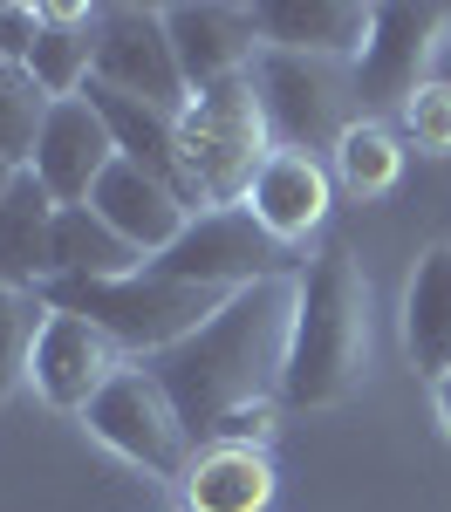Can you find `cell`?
<instances>
[{
	"label": "cell",
	"mask_w": 451,
	"mask_h": 512,
	"mask_svg": "<svg viewBox=\"0 0 451 512\" xmlns=\"http://www.w3.org/2000/svg\"><path fill=\"white\" fill-rule=\"evenodd\" d=\"M123 96H144L171 117H185L192 89L178 69V48L164 28V7H137V0H96V76Z\"/></svg>",
	"instance_id": "cell-7"
},
{
	"label": "cell",
	"mask_w": 451,
	"mask_h": 512,
	"mask_svg": "<svg viewBox=\"0 0 451 512\" xmlns=\"http://www.w3.org/2000/svg\"><path fill=\"white\" fill-rule=\"evenodd\" d=\"M82 424L103 437L117 458L144 465V472H158V478H185L192 472V431H185L178 403L164 396V383L144 369V362H130L117 383L89 403Z\"/></svg>",
	"instance_id": "cell-8"
},
{
	"label": "cell",
	"mask_w": 451,
	"mask_h": 512,
	"mask_svg": "<svg viewBox=\"0 0 451 512\" xmlns=\"http://www.w3.org/2000/svg\"><path fill=\"white\" fill-rule=\"evenodd\" d=\"M363 369H369V280L363 260L342 239H328L301 274L281 403L287 410H328L363 383Z\"/></svg>",
	"instance_id": "cell-2"
},
{
	"label": "cell",
	"mask_w": 451,
	"mask_h": 512,
	"mask_svg": "<svg viewBox=\"0 0 451 512\" xmlns=\"http://www.w3.org/2000/svg\"><path fill=\"white\" fill-rule=\"evenodd\" d=\"M48 110H55V96H48L21 62H0V158H14L21 171H28Z\"/></svg>",
	"instance_id": "cell-24"
},
{
	"label": "cell",
	"mask_w": 451,
	"mask_h": 512,
	"mask_svg": "<svg viewBox=\"0 0 451 512\" xmlns=\"http://www.w3.org/2000/svg\"><path fill=\"white\" fill-rule=\"evenodd\" d=\"M274 424H281V410H274V403H246V410H226V417H219V424L205 431V444H240V451H267Z\"/></svg>",
	"instance_id": "cell-26"
},
{
	"label": "cell",
	"mask_w": 451,
	"mask_h": 512,
	"mask_svg": "<svg viewBox=\"0 0 451 512\" xmlns=\"http://www.w3.org/2000/svg\"><path fill=\"white\" fill-rule=\"evenodd\" d=\"M438 410H445V424H451V376L438 383Z\"/></svg>",
	"instance_id": "cell-29"
},
{
	"label": "cell",
	"mask_w": 451,
	"mask_h": 512,
	"mask_svg": "<svg viewBox=\"0 0 451 512\" xmlns=\"http://www.w3.org/2000/svg\"><path fill=\"white\" fill-rule=\"evenodd\" d=\"M82 96H89L96 117L110 123V144H117L123 164H137L144 178H158L185 212H205V192H199V178H192V164H185V144H178V117L171 110L144 103V96H123L110 82H89Z\"/></svg>",
	"instance_id": "cell-12"
},
{
	"label": "cell",
	"mask_w": 451,
	"mask_h": 512,
	"mask_svg": "<svg viewBox=\"0 0 451 512\" xmlns=\"http://www.w3.org/2000/svg\"><path fill=\"white\" fill-rule=\"evenodd\" d=\"M164 28H171V48H178V69H185V89L199 96L226 76H253L260 62V7H233V0H178L164 7Z\"/></svg>",
	"instance_id": "cell-11"
},
{
	"label": "cell",
	"mask_w": 451,
	"mask_h": 512,
	"mask_svg": "<svg viewBox=\"0 0 451 512\" xmlns=\"http://www.w3.org/2000/svg\"><path fill=\"white\" fill-rule=\"evenodd\" d=\"M294 308H301V274L253 280L240 294H226V308L205 321L199 335H185L178 349L151 355L144 369L164 383L178 403L185 431L205 437L226 410L246 403H274L287 376V342H294Z\"/></svg>",
	"instance_id": "cell-1"
},
{
	"label": "cell",
	"mask_w": 451,
	"mask_h": 512,
	"mask_svg": "<svg viewBox=\"0 0 451 512\" xmlns=\"http://www.w3.org/2000/svg\"><path fill=\"white\" fill-rule=\"evenodd\" d=\"M28 76L55 103L89 89V76H96V7H82V0H41V41H35V55H28Z\"/></svg>",
	"instance_id": "cell-19"
},
{
	"label": "cell",
	"mask_w": 451,
	"mask_h": 512,
	"mask_svg": "<svg viewBox=\"0 0 451 512\" xmlns=\"http://www.w3.org/2000/svg\"><path fill=\"white\" fill-rule=\"evenodd\" d=\"M178 144H185V164H192V178L205 192V212L212 205H246L260 164L274 158L253 76H226L212 89H199L178 117Z\"/></svg>",
	"instance_id": "cell-5"
},
{
	"label": "cell",
	"mask_w": 451,
	"mask_h": 512,
	"mask_svg": "<svg viewBox=\"0 0 451 512\" xmlns=\"http://www.w3.org/2000/svg\"><path fill=\"white\" fill-rule=\"evenodd\" d=\"M328 198H335V171L322 158H308V151H274V158L260 164V178H253V198H246V212L267 226V239H308L315 226L328 219Z\"/></svg>",
	"instance_id": "cell-14"
},
{
	"label": "cell",
	"mask_w": 451,
	"mask_h": 512,
	"mask_svg": "<svg viewBox=\"0 0 451 512\" xmlns=\"http://www.w3.org/2000/svg\"><path fill=\"white\" fill-rule=\"evenodd\" d=\"M151 260L96 212V205H62L55 212V280H130Z\"/></svg>",
	"instance_id": "cell-21"
},
{
	"label": "cell",
	"mask_w": 451,
	"mask_h": 512,
	"mask_svg": "<svg viewBox=\"0 0 451 512\" xmlns=\"http://www.w3.org/2000/svg\"><path fill=\"white\" fill-rule=\"evenodd\" d=\"M48 308L62 315H89L103 335H117L137 362L178 349L185 335H199L205 321L226 308L219 287H192V280H164V274H130V280H48L41 287Z\"/></svg>",
	"instance_id": "cell-3"
},
{
	"label": "cell",
	"mask_w": 451,
	"mask_h": 512,
	"mask_svg": "<svg viewBox=\"0 0 451 512\" xmlns=\"http://www.w3.org/2000/svg\"><path fill=\"white\" fill-rule=\"evenodd\" d=\"M48 321H55L48 294H35V287H0V396L14 390V383H28Z\"/></svg>",
	"instance_id": "cell-23"
},
{
	"label": "cell",
	"mask_w": 451,
	"mask_h": 512,
	"mask_svg": "<svg viewBox=\"0 0 451 512\" xmlns=\"http://www.w3.org/2000/svg\"><path fill=\"white\" fill-rule=\"evenodd\" d=\"M89 205H96V212H103V219H110V226H117V233L144 253V260H158L164 246H171V239L199 219V212H185L178 198L164 192L158 178H144L137 164H123V158L103 171V185L89 192Z\"/></svg>",
	"instance_id": "cell-16"
},
{
	"label": "cell",
	"mask_w": 451,
	"mask_h": 512,
	"mask_svg": "<svg viewBox=\"0 0 451 512\" xmlns=\"http://www.w3.org/2000/svg\"><path fill=\"white\" fill-rule=\"evenodd\" d=\"M404 349L417 362L424 383H445L451 376V239H438L404 294Z\"/></svg>",
	"instance_id": "cell-18"
},
{
	"label": "cell",
	"mask_w": 451,
	"mask_h": 512,
	"mask_svg": "<svg viewBox=\"0 0 451 512\" xmlns=\"http://www.w3.org/2000/svg\"><path fill=\"white\" fill-rule=\"evenodd\" d=\"M35 41H41V7H28V0H0V62H21V69H28Z\"/></svg>",
	"instance_id": "cell-27"
},
{
	"label": "cell",
	"mask_w": 451,
	"mask_h": 512,
	"mask_svg": "<svg viewBox=\"0 0 451 512\" xmlns=\"http://www.w3.org/2000/svg\"><path fill=\"white\" fill-rule=\"evenodd\" d=\"M451 28V7L438 0H424V7H376V21H369V48L356 55V103L369 110H404L410 96L431 82V55H438V41Z\"/></svg>",
	"instance_id": "cell-9"
},
{
	"label": "cell",
	"mask_w": 451,
	"mask_h": 512,
	"mask_svg": "<svg viewBox=\"0 0 451 512\" xmlns=\"http://www.w3.org/2000/svg\"><path fill=\"white\" fill-rule=\"evenodd\" d=\"M55 198L35 171L14 178V192L0 205V287H48L55 280Z\"/></svg>",
	"instance_id": "cell-17"
},
{
	"label": "cell",
	"mask_w": 451,
	"mask_h": 512,
	"mask_svg": "<svg viewBox=\"0 0 451 512\" xmlns=\"http://www.w3.org/2000/svg\"><path fill=\"white\" fill-rule=\"evenodd\" d=\"M404 137L424 158H451V82H424L404 103Z\"/></svg>",
	"instance_id": "cell-25"
},
{
	"label": "cell",
	"mask_w": 451,
	"mask_h": 512,
	"mask_svg": "<svg viewBox=\"0 0 451 512\" xmlns=\"http://www.w3.org/2000/svg\"><path fill=\"white\" fill-rule=\"evenodd\" d=\"M328 171H335L349 192L376 198V192H390V185L404 178V144H397V130H383L376 117H363L349 137H342V144H335Z\"/></svg>",
	"instance_id": "cell-22"
},
{
	"label": "cell",
	"mask_w": 451,
	"mask_h": 512,
	"mask_svg": "<svg viewBox=\"0 0 451 512\" xmlns=\"http://www.w3.org/2000/svg\"><path fill=\"white\" fill-rule=\"evenodd\" d=\"M117 164V144H110V123L89 110V96H62L48 123H41L35 144V171L55 205H89V192L103 185V171Z\"/></svg>",
	"instance_id": "cell-13"
},
{
	"label": "cell",
	"mask_w": 451,
	"mask_h": 512,
	"mask_svg": "<svg viewBox=\"0 0 451 512\" xmlns=\"http://www.w3.org/2000/svg\"><path fill=\"white\" fill-rule=\"evenodd\" d=\"M14 178H21V164H14V158H0V205H7V192H14Z\"/></svg>",
	"instance_id": "cell-28"
},
{
	"label": "cell",
	"mask_w": 451,
	"mask_h": 512,
	"mask_svg": "<svg viewBox=\"0 0 451 512\" xmlns=\"http://www.w3.org/2000/svg\"><path fill=\"white\" fill-rule=\"evenodd\" d=\"M281 260H287V246L267 239V226H260L246 205H212V212H199V219L151 260V274L240 294V287H253V280H274Z\"/></svg>",
	"instance_id": "cell-6"
},
{
	"label": "cell",
	"mask_w": 451,
	"mask_h": 512,
	"mask_svg": "<svg viewBox=\"0 0 451 512\" xmlns=\"http://www.w3.org/2000/svg\"><path fill=\"white\" fill-rule=\"evenodd\" d=\"M376 7L363 0H260V41L287 55H328V62H356L369 48Z\"/></svg>",
	"instance_id": "cell-15"
},
{
	"label": "cell",
	"mask_w": 451,
	"mask_h": 512,
	"mask_svg": "<svg viewBox=\"0 0 451 512\" xmlns=\"http://www.w3.org/2000/svg\"><path fill=\"white\" fill-rule=\"evenodd\" d=\"M123 369H130V349H123L117 335H103L89 315H62V308H55V321H48V335H41V349H35L28 383L41 390V403L89 417V403L110 390Z\"/></svg>",
	"instance_id": "cell-10"
},
{
	"label": "cell",
	"mask_w": 451,
	"mask_h": 512,
	"mask_svg": "<svg viewBox=\"0 0 451 512\" xmlns=\"http://www.w3.org/2000/svg\"><path fill=\"white\" fill-rule=\"evenodd\" d=\"M185 506L192 512H267L274 506V465L267 451L240 444H205L185 472Z\"/></svg>",
	"instance_id": "cell-20"
},
{
	"label": "cell",
	"mask_w": 451,
	"mask_h": 512,
	"mask_svg": "<svg viewBox=\"0 0 451 512\" xmlns=\"http://www.w3.org/2000/svg\"><path fill=\"white\" fill-rule=\"evenodd\" d=\"M253 89H260V117H267L274 151L335 158V144L363 123V103H356V62L260 48V62H253Z\"/></svg>",
	"instance_id": "cell-4"
}]
</instances>
